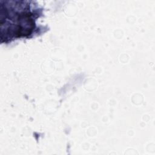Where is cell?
<instances>
[{
	"mask_svg": "<svg viewBox=\"0 0 155 155\" xmlns=\"http://www.w3.org/2000/svg\"><path fill=\"white\" fill-rule=\"evenodd\" d=\"M42 10L32 1L0 0V39L9 43L22 38H31L36 32V21Z\"/></svg>",
	"mask_w": 155,
	"mask_h": 155,
	"instance_id": "cell-1",
	"label": "cell"
}]
</instances>
